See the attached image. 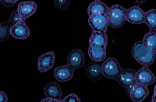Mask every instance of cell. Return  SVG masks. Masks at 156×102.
Masks as SVG:
<instances>
[{"instance_id": "6da1fadb", "label": "cell", "mask_w": 156, "mask_h": 102, "mask_svg": "<svg viewBox=\"0 0 156 102\" xmlns=\"http://www.w3.org/2000/svg\"><path fill=\"white\" fill-rule=\"evenodd\" d=\"M131 53L143 67H148L154 62L155 54L143 41L136 42L132 47Z\"/></svg>"}, {"instance_id": "7a4b0ae2", "label": "cell", "mask_w": 156, "mask_h": 102, "mask_svg": "<svg viewBox=\"0 0 156 102\" xmlns=\"http://www.w3.org/2000/svg\"><path fill=\"white\" fill-rule=\"evenodd\" d=\"M125 9L118 4L108 7V25L114 29L122 27L126 20L125 15Z\"/></svg>"}, {"instance_id": "3957f363", "label": "cell", "mask_w": 156, "mask_h": 102, "mask_svg": "<svg viewBox=\"0 0 156 102\" xmlns=\"http://www.w3.org/2000/svg\"><path fill=\"white\" fill-rule=\"evenodd\" d=\"M120 67L115 58L110 57L103 63L101 71L103 76L105 77L115 80Z\"/></svg>"}, {"instance_id": "277c9868", "label": "cell", "mask_w": 156, "mask_h": 102, "mask_svg": "<svg viewBox=\"0 0 156 102\" xmlns=\"http://www.w3.org/2000/svg\"><path fill=\"white\" fill-rule=\"evenodd\" d=\"M88 21L93 31L106 32L108 25V18L102 14L89 17Z\"/></svg>"}, {"instance_id": "5b68a950", "label": "cell", "mask_w": 156, "mask_h": 102, "mask_svg": "<svg viewBox=\"0 0 156 102\" xmlns=\"http://www.w3.org/2000/svg\"><path fill=\"white\" fill-rule=\"evenodd\" d=\"M136 72L135 69H124L121 66L115 80L122 87H127L135 82L134 76Z\"/></svg>"}, {"instance_id": "8992f818", "label": "cell", "mask_w": 156, "mask_h": 102, "mask_svg": "<svg viewBox=\"0 0 156 102\" xmlns=\"http://www.w3.org/2000/svg\"><path fill=\"white\" fill-rule=\"evenodd\" d=\"M67 61L66 64L74 71L76 69L84 66V53L79 49H73L68 54Z\"/></svg>"}, {"instance_id": "52a82bcc", "label": "cell", "mask_w": 156, "mask_h": 102, "mask_svg": "<svg viewBox=\"0 0 156 102\" xmlns=\"http://www.w3.org/2000/svg\"><path fill=\"white\" fill-rule=\"evenodd\" d=\"M145 12L138 6H134L125 9V15L126 20L134 24L144 23Z\"/></svg>"}, {"instance_id": "ba28073f", "label": "cell", "mask_w": 156, "mask_h": 102, "mask_svg": "<svg viewBox=\"0 0 156 102\" xmlns=\"http://www.w3.org/2000/svg\"><path fill=\"white\" fill-rule=\"evenodd\" d=\"M136 83L144 84L146 86L153 83L155 81L154 75L146 67H143L138 70L134 76Z\"/></svg>"}, {"instance_id": "9c48e42d", "label": "cell", "mask_w": 156, "mask_h": 102, "mask_svg": "<svg viewBox=\"0 0 156 102\" xmlns=\"http://www.w3.org/2000/svg\"><path fill=\"white\" fill-rule=\"evenodd\" d=\"M107 43L108 37L106 32L93 31L89 43L93 49L98 50L105 49Z\"/></svg>"}, {"instance_id": "30bf717a", "label": "cell", "mask_w": 156, "mask_h": 102, "mask_svg": "<svg viewBox=\"0 0 156 102\" xmlns=\"http://www.w3.org/2000/svg\"><path fill=\"white\" fill-rule=\"evenodd\" d=\"M36 9V3L33 1H28L20 3L17 10L21 19L24 22L35 13Z\"/></svg>"}, {"instance_id": "8fae6325", "label": "cell", "mask_w": 156, "mask_h": 102, "mask_svg": "<svg viewBox=\"0 0 156 102\" xmlns=\"http://www.w3.org/2000/svg\"><path fill=\"white\" fill-rule=\"evenodd\" d=\"M55 54L52 51L40 56L38 59V68L41 72L44 73L53 67Z\"/></svg>"}, {"instance_id": "7c38bea8", "label": "cell", "mask_w": 156, "mask_h": 102, "mask_svg": "<svg viewBox=\"0 0 156 102\" xmlns=\"http://www.w3.org/2000/svg\"><path fill=\"white\" fill-rule=\"evenodd\" d=\"M9 33L15 38L24 39L29 36L30 31L25 22L21 20L10 27Z\"/></svg>"}, {"instance_id": "4fadbf2b", "label": "cell", "mask_w": 156, "mask_h": 102, "mask_svg": "<svg viewBox=\"0 0 156 102\" xmlns=\"http://www.w3.org/2000/svg\"><path fill=\"white\" fill-rule=\"evenodd\" d=\"M103 63L93 61L85 66L88 78L93 82L100 80L103 75L101 71V67Z\"/></svg>"}, {"instance_id": "5bb4252c", "label": "cell", "mask_w": 156, "mask_h": 102, "mask_svg": "<svg viewBox=\"0 0 156 102\" xmlns=\"http://www.w3.org/2000/svg\"><path fill=\"white\" fill-rule=\"evenodd\" d=\"M149 94V91L147 86L136 83L131 91L130 98L133 102H141Z\"/></svg>"}, {"instance_id": "9a60e30c", "label": "cell", "mask_w": 156, "mask_h": 102, "mask_svg": "<svg viewBox=\"0 0 156 102\" xmlns=\"http://www.w3.org/2000/svg\"><path fill=\"white\" fill-rule=\"evenodd\" d=\"M54 76L58 81L64 82L70 80L73 77L74 71L68 65L60 66L54 69Z\"/></svg>"}, {"instance_id": "2e32d148", "label": "cell", "mask_w": 156, "mask_h": 102, "mask_svg": "<svg viewBox=\"0 0 156 102\" xmlns=\"http://www.w3.org/2000/svg\"><path fill=\"white\" fill-rule=\"evenodd\" d=\"M44 93L47 98L60 100L62 97V91L59 84L56 82L47 83L45 86Z\"/></svg>"}, {"instance_id": "e0dca14e", "label": "cell", "mask_w": 156, "mask_h": 102, "mask_svg": "<svg viewBox=\"0 0 156 102\" xmlns=\"http://www.w3.org/2000/svg\"><path fill=\"white\" fill-rule=\"evenodd\" d=\"M108 6L104 2L98 0L92 2L88 6L87 13L89 17L104 14L108 16Z\"/></svg>"}, {"instance_id": "ac0fdd59", "label": "cell", "mask_w": 156, "mask_h": 102, "mask_svg": "<svg viewBox=\"0 0 156 102\" xmlns=\"http://www.w3.org/2000/svg\"><path fill=\"white\" fill-rule=\"evenodd\" d=\"M144 23L149 27L150 30H156V9H153L145 12Z\"/></svg>"}, {"instance_id": "d6986e66", "label": "cell", "mask_w": 156, "mask_h": 102, "mask_svg": "<svg viewBox=\"0 0 156 102\" xmlns=\"http://www.w3.org/2000/svg\"><path fill=\"white\" fill-rule=\"evenodd\" d=\"M143 41L155 54L156 51V30H150L144 36Z\"/></svg>"}, {"instance_id": "ffe728a7", "label": "cell", "mask_w": 156, "mask_h": 102, "mask_svg": "<svg viewBox=\"0 0 156 102\" xmlns=\"http://www.w3.org/2000/svg\"><path fill=\"white\" fill-rule=\"evenodd\" d=\"M88 51L89 56L93 61L101 62L106 57V49L101 50H96L90 46Z\"/></svg>"}, {"instance_id": "44dd1931", "label": "cell", "mask_w": 156, "mask_h": 102, "mask_svg": "<svg viewBox=\"0 0 156 102\" xmlns=\"http://www.w3.org/2000/svg\"><path fill=\"white\" fill-rule=\"evenodd\" d=\"M21 21L18 13L17 10L13 11L8 20L7 22L8 26L11 25V27L14 25Z\"/></svg>"}, {"instance_id": "7402d4cb", "label": "cell", "mask_w": 156, "mask_h": 102, "mask_svg": "<svg viewBox=\"0 0 156 102\" xmlns=\"http://www.w3.org/2000/svg\"><path fill=\"white\" fill-rule=\"evenodd\" d=\"M71 0H55L54 3L55 7L60 10L66 9L69 6Z\"/></svg>"}, {"instance_id": "603a6c76", "label": "cell", "mask_w": 156, "mask_h": 102, "mask_svg": "<svg viewBox=\"0 0 156 102\" xmlns=\"http://www.w3.org/2000/svg\"><path fill=\"white\" fill-rule=\"evenodd\" d=\"M62 102H81L78 97L74 93L69 94L62 100Z\"/></svg>"}, {"instance_id": "cb8c5ba5", "label": "cell", "mask_w": 156, "mask_h": 102, "mask_svg": "<svg viewBox=\"0 0 156 102\" xmlns=\"http://www.w3.org/2000/svg\"><path fill=\"white\" fill-rule=\"evenodd\" d=\"M18 1V0H2L0 1V2L1 4L5 7H13Z\"/></svg>"}, {"instance_id": "d4e9b609", "label": "cell", "mask_w": 156, "mask_h": 102, "mask_svg": "<svg viewBox=\"0 0 156 102\" xmlns=\"http://www.w3.org/2000/svg\"><path fill=\"white\" fill-rule=\"evenodd\" d=\"M136 82L127 87L124 88V92L127 96L130 98V94L131 91L134 86L136 84Z\"/></svg>"}, {"instance_id": "484cf974", "label": "cell", "mask_w": 156, "mask_h": 102, "mask_svg": "<svg viewBox=\"0 0 156 102\" xmlns=\"http://www.w3.org/2000/svg\"><path fill=\"white\" fill-rule=\"evenodd\" d=\"M7 101L6 94L4 92L0 91V102H7Z\"/></svg>"}, {"instance_id": "4316f807", "label": "cell", "mask_w": 156, "mask_h": 102, "mask_svg": "<svg viewBox=\"0 0 156 102\" xmlns=\"http://www.w3.org/2000/svg\"><path fill=\"white\" fill-rule=\"evenodd\" d=\"M40 102H62V100H55L54 99L46 98L42 99Z\"/></svg>"}, {"instance_id": "83f0119b", "label": "cell", "mask_w": 156, "mask_h": 102, "mask_svg": "<svg viewBox=\"0 0 156 102\" xmlns=\"http://www.w3.org/2000/svg\"><path fill=\"white\" fill-rule=\"evenodd\" d=\"M154 92V93L152 97L151 102H156V92L155 90Z\"/></svg>"}, {"instance_id": "f1b7e54d", "label": "cell", "mask_w": 156, "mask_h": 102, "mask_svg": "<svg viewBox=\"0 0 156 102\" xmlns=\"http://www.w3.org/2000/svg\"><path fill=\"white\" fill-rule=\"evenodd\" d=\"M1 23H0V30L1 29Z\"/></svg>"}, {"instance_id": "f546056e", "label": "cell", "mask_w": 156, "mask_h": 102, "mask_svg": "<svg viewBox=\"0 0 156 102\" xmlns=\"http://www.w3.org/2000/svg\"></svg>"}]
</instances>
